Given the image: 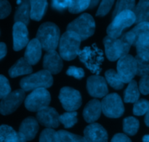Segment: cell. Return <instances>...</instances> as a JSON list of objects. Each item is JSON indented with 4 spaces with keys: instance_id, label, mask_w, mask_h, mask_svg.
<instances>
[{
    "instance_id": "1",
    "label": "cell",
    "mask_w": 149,
    "mask_h": 142,
    "mask_svg": "<svg viewBox=\"0 0 149 142\" xmlns=\"http://www.w3.org/2000/svg\"><path fill=\"white\" fill-rule=\"evenodd\" d=\"M42 49L45 51L55 50L60 42V29L57 25L47 22L39 26L36 34Z\"/></svg>"
},
{
    "instance_id": "2",
    "label": "cell",
    "mask_w": 149,
    "mask_h": 142,
    "mask_svg": "<svg viewBox=\"0 0 149 142\" xmlns=\"http://www.w3.org/2000/svg\"><path fill=\"white\" fill-rule=\"evenodd\" d=\"M81 39L77 34L67 31L61 36L59 42V52L61 58L66 61L74 59L80 52Z\"/></svg>"
},
{
    "instance_id": "3",
    "label": "cell",
    "mask_w": 149,
    "mask_h": 142,
    "mask_svg": "<svg viewBox=\"0 0 149 142\" xmlns=\"http://www.w3.org/2000/svg\"><path fill=\"white\" fill-rule=\"evenodd\" d=\"M79 60L85 66L95 74H99L101 71V65L104 61L103 51L95 45L85 47L80 50Z\"/></svg>"
},
{
    "instance_id": "4",
    "label": "cell",
    "mask_w": 149,
    "mask_h": 142,
    "mask_svg": "<svg viewBox=\"0 0 149 142\" xmlns=\"http://www.w3.org/2000/svg\"><path fill=\"white\" fill-rule=\"evenodd\" d=\"M52 74L47 70H42L22 79L20 85L24 91H30L38 88H47L52 86Z\"/></svg>"
},
{
    "instance_id": "5",
    "label": "cell",
    "mask_w": 149,
    "mask_h": 142,
    "mask_svg": "<svg viewBox=\"0 0 149 142\" xmlns=\"http://www.w3.org/2000/svg\"><path fill=\"white\" fill-rule=\"evenodd\" d=\"M95 30V23L93 17L87 13L81 15L68 24L67 31L77 34L81 41L85 40L93 35Z\"/></svg>"
},
{
    "instance_id": "6",
    "label": "cell",
    "mask_w": 149,
    "mask_h": 142,
    "mask_svg": "<svg viewBox=\"0 0 149 142\" xmlns=\"http://www.w3.org/2000/svg\"><path fill=\"white\" fill-rule=\"evenodd\" d=\"M136 17L133 11L126 10L113 17V20L107 28L108 36L112 38H119L123 31L135 23Z\"/></svg>"
},
{
    "instance_id": "7",
    "label": "cell",
    "mask_w": 149,
    "mask_h": 142,
    "mask_svg": "<svg viewBox=\"0 0 149 142\" xmlns=\"http://www.w3.org/2000/svg\"><path fill=\"white\" fill-rule=\"evenodd\" d=\"M105 52L109 61H114L127 55L131 46L122 38H112L107 36L103 39Z\"/></svg>"
},
{
    "instance_id": "8",
    "label": "cell",
    "mask_w": 149,
    "mask_h": 142,
    "mask_svg": "<svg viewBox=\"0 0 149 142\" xmlns=\"http://www.w3.org/2000/svg\"><path fill=\"white\" fill-rule=\"evenodd\" d=\"M51 97L46 88L33 90L25 100V106L31 112H39L47 107L50 103Z\"/></svg>"
},
{
    "instance_id": "9",
    "label": "cell",
    "mask_w": 149,
    "mask_h": 142,
    "mask_svg": "<svg viewBox=\"0 0 149 142\" xmlns=\"http://www.w3.org/2000/svg\"><path fill=\"white\" fill-rule=\"evenodd\" d=\"M102 112L108 118H119L125 112L123 102L116 93L108 94L101 101Z\"/></svg>"
},
{
    "instance_id": "10",
    "label": "cell",
    "mask_w": 149,
    "mask_h": 142,
    "mask_svg": "<svg viewBox=\"0 0 149 142\" xmlns=\"http://www.w3.org/2000/svg\"><path fill=\"white\" fill-rule=\"evenodd\" d=\"M117 73L124 83H130L137 74V64L135 58L126 55L119 59L117 63Z\"/></svg>"
},
{
    "instance_id": "11",
    "label": "cell",
    "mask_w": 149,
    "mask_h": 142,
    "mask_svg": "<svg viewBox=\"0 0 149 142\" xmlns=\"http://www.w3.org/2000/svg\"><path fill=\"white\" fill-rule=\"evenodd\" d=\"M59 99L63 107L68 112H74L81 105V94L72 87H63L60 92Z\"/></svg>"
},
{
    "instance_id": "12",
    "label": "cell",
    "mask_w": 149,
    "mask_h": 142,
    "mask_svg": "<svg viewBox=\"0 0 149 142\" xmlns=\"http://www.w3.org/2000/svg\"><path fill=\"white\" fill-rule=\"evenodd\" d=\"M25 99V91L22 89L9 93L0 102V114L10 115L19 107Z\"/></svg>"
},
{
    "instance_id": "13",
    "label": "cell",
    "mask_w": 149,
    "mask_h": 142,
    "mask_svg": "<svg viewBox=\"0 0 149 142\" xmlns=\"http://www.w3.org/2000/svg\"><path fill=\"white\" fill-rule=\"evenodd\" d=\"M87 88L90 96L95 98H103L109 93L106 79L98 75L91 76L87 79Z\"/></svg>"
},
{
    "instance_id": "14",
    "label": "cell",
    "mask_w": 149,
    "mask_h": 142,
    "mask_svg": "<svg viewBox=\"0 0 149 142\" xmlns=\"http://www.w3.org/2000/svg\"><path fill=\"white\" fill-rule=\"evenodd\" d=\"M13 49L19 51L29 44V31L27 26L21 22H15L13 28Z\"/></svg>"
},
{
    "instance_id": "15",
    "label": "cell",
    "mask_w": 149,
    "mask_h": 142,
    "mask_svg": "<svg viewBox=\"0 0 149 142\" xmlns=\"http://www.w3.org/2000/svg\"><path fill=\"white\" fill-rule=\"evenodd\" d=\"M36 118L39 122L47 128H55L60 125V115L54 108L47 107L37 112Z\"/></svg>"
},
{
    "instance_id": "16",
    "label": "cell",
    "mask_w": 149,
    "mask_h": 142,
    "mask_svg": "<svg viewBox=\"0 0 149 142\" xmlns=\"http://www.w3.org/2000/svg\"><path fill=\"white\" fill-rule=\"evenodd\" d=\"M84 138L86 142H108V134L100 124L92 123L84 129Z\"/></svg>"
},
{
    "instance_id": "17",
    "label": "cell",
    "mask_w": 149,
    "mask_h": 142,
    "mask_svg": "<svg viewBox=\"0 0 149 142\" xmlns=\"http://www.w3.org/2000/svg\"><path fill=\"white\" fill-rule=\"evenodd\" d=\"M43 66L51 74H58L63 68L62 58L55 50L48 51L44 56Z\"/></svg>"
},
{
    "instance_id": "18",
    "label": "cell",
    "mask_w": 149,
    "mask_h": 142,
    "mask_svg": "<svg viewBox=\"0 0 149 142\" xmlns=\"http://www.w3.org/2000/svg\"><path fill=\"white\" fill-rule=\"evenodd\" d=\"M42 45L37 39H33L29 42L25 52V59L31 65L39 62L42 55Z\"/></svg>"
},
{
    "instance_id": "19",
    "label": "cell",
    "mask_w": 149,
    "mask_h": 142,
    "mask_svg": "<svg viewBox=\"0 0 149 142\" xmlns=\"http://www.w3.org/2000/svg\"><path fill=\"white\" fill-rule=\"evenodd\" d=\"M101 112V102L97 99H93L86 105L83 112V117L86 122L93 123L99 119Z\"/></svg>"
},
{
    "instance_id": "20",
    "label": "cell",
    "mask_w": 149,
    "mask_h": 142,
    "mask_svg": "<svg viewBox=\"0 0 149 142\" xmlns=\"http://www.w3.org/2000/svg\"><path fill=\"white\" fill-rule=\"evenodd\" d=\"M39 131V124L33 118H28L22 122L19 128V133L26 138V141H31L36 136Z\"/></svg>"
},
{
    "instance_id": "21",
    "label": "cell",
    "mask_w": 149,
    "mask_h": 142,
    "mask_svg": "<svg viewBox=\"0 0 149 142\" xmlns=\"http://www.w3.org/2000/svg\"><path fill=\"white\" fill-rule=\"evenodd\" d=\"M31 18L30 0H23L15 13V22H21L27 26Z\"/></svg>"
},
{
    "instance_id": "22",
    "label": "cell",
    "mask_w": 149,
    "mask_h": 142,
    "mask_svg": "<svg viewBox=\"0 0 149 142\" xmlns=\"http://www.w3.org/2000/svg\"><path fill=\"white\" fill-rule=\"evenodd\" d=\"M31 18L39 21L43 17L47 8V0H30Z\"/></svg>"
},
{
    "instance_id": "23",
    "label": "cell",
    "mask_w": 149,
    "mask_h": 142,
    "mask_svg": "<svg viewBox=\"0 0 149 142\" xmlns=\"http://www.w3.org/2000/svg\"><path fill=\"white\" fill-rule=\"evenodd\" d=\"M31 72V65L28 63L25 58H20L9 70V74L11 77H17L25 74H29Z\"/></svg>"
},
{
    "instance_id": "24",
    "label": "cell",
    "mask_w": 149,
    "mask_h": 142,
    "mask_svg": "<svg viewBox=\"0 0 149 142\" xmlns=\"http://www.w3.org/2000/svg\"><path fill=\"white\" fill-rule=\"evenodd\" d=\"M133 12L136 17V23L149 22V0H140Z\"/></svg>"
},
{
    "instance_id": "25",
    "label": "cell",
    "mask_w": 149,
    "mask_h": 142,
    "mask_svg": "<svg viewBox=\"0 0 149 142\" xmlns=\"http://www.w3.org/2000/svg\"><path fill=\"white\" fill-rule=\"evenodd\" d=\"M140 89L138 88L136 81L132 80L129 83L125 91V101L126 103H135L139 100Z\"/></svg>"
},
{
    "instance_id": "26",
    "label": "cell",
    "mask_w": 149,
    "mask_h": 142,
    "mask_svg": "<svg viewBox=\"0 0 149 142\" xmlns=\"http://www.w3.org/2000/svg\"><path fill=\"white\" fill-rule=\"evenodd\" d=\"M106 80L113 88L116 90H120L124 87V82L121 79L120 76L117 73V71L113 69H109L106 71L105 74Z\"/></svg>"
},
{
    "instance_id": "27",
    "label": "cell",
    "mask_w": 149,
    "mask_h": 142,
    "mask_svg": "<svg viewBox=\"0 0 149 142\" xmlns=\"http://www.w3.org/2000/svg\"><path fill=\"white\" fill-rule=\"evenodd\" d=\"M17 133L12 127L7 125H0V142H15Z\"/></svg>"
},
{
    "instance_id": "28",
    "label": "cell",
    "mask_w": 149,
    "mask_h": 142,
    "mask_svg": "<svg viewBox=\"0 0 149 142\" xmlns=\"http://www.w3.org/2000/svg\"><path fill=\"white\" fill-rule=\"evenodd\" d=\"M137 55L146 60H149V36L140 39L135 45Z\"/></svg>"
},
{
    "instance_id": "29",
    "label": "cell",
    "mask_w": 149,
    "mask_h": 142,
    "mask_svg": "<svg viewBox=\"0 0 149 142\" xmlns=\"http://www.w3.org/2000/svg\"><path fill=\"white\" fill-rule=\"evenodd\" d=\"M139 121L133 117H129L124 120L123 130L125 134L130 136H134L139 129Z\"/></svg>"
},
{
    "instance_id": "30",
    "label": "cell",
    "mask_w": 149,
    "mask_h": 142,
    "mask_svg": "<svg viewBox=\"0 0 149 142\" xmlns=\"http://www.w3.org/2000/svg\"><path fill=\"white\" fill-rule=\"evenodd\" d=\"M135 0H117L113 13V17L120 13L126 10L134 11L135 7Z\"/></svg>"
},
{
    "instance_id": "31",
    "label": "cell",
    "mask_w": 149,
    "mask_h": 142,
    "mask_svg": "<svg viewBox=\"0 0 149 142\" xmlns=\"http://www.w3.org/2000/svg\"><path fill=\"white\" fill-rule=\"evenodd\" d=\"M77 112H68L60 115V122L66 128H71L77 122Z\"/></svg>"
},
{
    "instance_id": "32",
    "label": "cell",
    "mask_w": 149,
    "mask_h": 142,
    "mask_svg": "<svg viewBox=\"0 0 149 142\" xmlns=\"http://www.w3.org/2000/svg\"><path fill=\"white\" fill-rule=\"evenodd\" d=\"M90 0H71L69 12L71 13H79L84 11L87 8H90Z\"/></svg>"
},
{
    "instance_id": "33",
    "label": "cell",
    "mask_w": 149,
    "mask_h": 142,
    "mask_svg": "<svg viewBox=\"0 0 149 142\" xmlns=\"http://www.w3.org/2000/svg\"><path fill=\"white\" fill-rule=\"evenodd\" d=\"M39 142H60L58 133L52 128H46L41 134Z\"/></svg>"
},
{
    "instance_id": "34",
    "label": "cell",
    "mask_w": 149,
    "mask_h": 142,
    "mask_svg": "<svg viewBox=\"0 0 149 142\" xmlns=\"http://www.w3.org/2000/svg\"><path fill=\"white\" fill-rule=\"evenodd\" d=\"M58 133L60 142H86L84 137L71 134L68 131L61 130L58 131Z\"/></svg>"
},
{
    "instance_id": "35",
    "label": "cell",
    "mask_w": 149,
    "mask_h": 142,
    "mask_svg": "<svg viewBox=\"0 0 149 142\" xmlns=\"http://www.w3.org/2000/svg\"><path fill=\"white\" fill-rule=\"evenodd\" d=\"M137 64V75H149V60H146L137 55L135 57Z\"/></svg>"
},
{
    "instance_id": "36",
    "label": "cell",
    "mask_w": 149,
    "mask_h": 142,
    "mask_svg": "<svg viewBox=\"0 0 149 142\" xmlns=\"http://www.w3.org/2000/svg\"><path fill=\"white\" fill-rule=\"evenodd\" d=\"M149 109V101L141 99L136 101L133 106V113L137 116H141L147 113Z\"/></svg>"
},
{
    "instance_id": "37",
    "label": "cell",
    "mask_w": 149,
    "mask_h": 142,
    "mask_svg": "<svg viewBox=\"0 0 149 142\" xmlns=\"http://www.w3.org/2000/svg\"><path fill=\"white\" fill-rule=\"evenodd\" d=\"M114 1L115 0H102L97 13H96V15L100 16V17H103V16L106 15L111 9Z\"/></svg>"
},
{
    "instance_id": "38",
    "label": "cell",
    "mask_w": 149,
    "mask_h": 142,
    "mask_svg": "<svg viewBox=\"0 0 149 142\" xmlns=\"http://www.w3.org/2000/svg\"><path fill=\"white\" fill-rule=\"evenodd\" d=\"M11 93V87L8 80L0 74V99H3Z\"/></svg>"
},
{
    "instance_id": "39",
    "label": "cell",
    "mask_w": 149,
    "mask_h": 142,
    "mask_svg": "<svg viewBox=\"0 0 149 142\" xmlns=\"http://www.w3.org/2000/svg\"><path fill=\"white\" fill-rule=\"evenodd\" d=\"M71 0H52V7L55 10L62 12L69 8Z\"/></svg>"
},
{
    "instance_id": "40",
    "label": "cell",
    "mask_w": 149,
    "mask_h": 142,
    "mask_svg": "<svg viewBox=\"0 0 149 142\" xmlns=\"http://www.w3.org/2000/svg\"><path fill=\"white\" fill-rule=\"evenodd\" d=\"M11 13V5L7 0H0V19L7 17Z\"/></svg>"
},
{
    "instance_id": "41",
    "label": "cell",
    "mask_w": 149,
    "mask_h": 142,
    "mask_svg": "<svg viewBox=\"0 0 149 142\" xmlns=\"http://www.w3.org/2000/svg\"><path fill=\"white\" fill-rule=\"evenodd\" d=\"M66 74L68 76L75 77L76 79L83 78L84 77V71L81 68H78L75 66H70L66 71Z\"/></svg>"
},
{
    "instance_id": "42",
    "label": "cell",
    "mask_w": 149,
    "mask_h": 142,
    "mask_svg": "<svg viewBox=\"0 0 149 142\" xmlns=\"http://www.w3.org/2000/svg\"><path fill=\"white\" fill-rule=\"evenodd\" d=\"M139 89L143 95L149 94V75L142 77L139 83Z\"/></svg>"
},
{
    "instance_id": "43",
    "label": "cell",
    "mask_w": 149,
    "mask_h": 142,
    "mask_svg": "<svg viewBox=\"0 0 149 142\" xmlns=\"http://www.w3.org/2000/svg\"><path fill=\"white\" fill-rule=\"evenodd\" d=\"M111 142H132L129 137L123 134H117L113 137Z\"/></svg>"
},
{
    "instance_id": "44",
    "label": "cell",
    "mask_w": 149,
    "mask_h": 142,
    "mask_svg": "<svg viewBox=\"0 0 149 142\" xmlns=\"http://www.w3.org/2000/svg\"><path fill=\"white\" fill-rule=\"evenodd\" d=\"M7 55V46L4 42H0V60Z\"/></svg>"
},
{
    "instance_id": "45",
    "label": "cell",
    "mask_w": 149,
    "mask_h": 142,
    "mask_svg": "<svg viewBox=\"0 0 149 142\" xmlns=\"http://www.w3.org/2000/svg\"><path fill=\"white\" fill-rule=\"evenodd\" d=\"M15 142H26V139L20 133H17V140H16Z\"/></svg>"
},
{
    "instance_id": "46",
    "label": "cell",
    "mask_w": 149,
    "mask_h": 142,
    "mask_svg": "<svg viewBox=\"0 0 149 142\" xmlns=\"http://www.w3.org/2000/svg\"><path fill=\"white\" fill-rule=\"evenodd\" d=\"M99 1L100 0H90V9L94 8L98 4Z\"/></svg>"
},
{
    "instance_id": "47",
    "label": "cell",
    "mask_w": 149,
    "mask_h": 142,
    "mask_svg": "<svg viewBox=\"0 0 149 142\" xmlns=\"http://www.w3.org/2000/svg\"><path fill=\"white\" fill-rule=\"evenodd\" d=\"M145 122H146V124L147 126L149 127V109H148V112H147L146 115Z\"/></svg>"
},
{
    "instance_id": "48",
    "label": "cell",
    "mask_w": 149,
    "mask_h": 142,
    "mask_svg": "<svg viewBox=\"0 0 149 142\" xmlns=\"http://www.w3.org/2000/svg\"><path fill=\"white\" fill-rule=\"evenodd\" d=\"M143 142H149V135L144 136L143 138Z\"/></svg>"
}]
</instances>
